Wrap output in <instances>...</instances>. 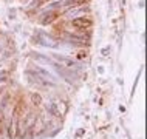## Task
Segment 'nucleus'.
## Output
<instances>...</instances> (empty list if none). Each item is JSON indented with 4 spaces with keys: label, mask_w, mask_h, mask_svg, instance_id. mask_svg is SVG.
<instances>
[{
    "label": "nucleus",
    "mask_w": 147,
    "mask_h": 139,
    "mask_svg": "<svg viewBox=\"0 0 147 139\" xmlns=\"http://www.w3.org/2000/svg\"><path fill=\"white\" fill-rule=\"evenodd\" d=\"M56 107H57V110H59V114H63L65 113V104H63V102H57L56 104Z\"/></svg>",
    "instance_id": "4"
},
{
    "label": "nucleus",
    "mask_w": 147,
    "mask_h": 139,
    "mask_svg": "<svg viewBox=\"0 0 147 139\" xmlns=\"http://www.w3.org/2000/svg\"><path fill=\"white\" fill-rule=\"evenodd\" d=\"M47 2H48V0H34L33 5H36V6H42V5H45Z\"/></svg>",
    "instance_id": "5"
},
{
    "label": "nucleus",
    "mask_w": 147,
    "mask_h": 139,
    "mask_svg": "<svg viewBox=\"0 0 147 139\" xmlns=\"http://www.w3.org/2000/svg\"><path fill=\"white\" fill-rule=\"evenodd\" d=\"M31 97H33V101H34V104H36V105L40 104V96H37V94H33Z\"/></svg>",
    "instance_id": "6"
},
{
    "label": "nucleus",
    "mask_w": 147,
    "mask_h": 139,
    "mask_svg": "<svg viewBox=\"0 0 147 139\" xmlns=\"http://www.w3.org/2000/svg\"><path fill=\"white\" fill-rule=\"evenodd\" d=\"M71 25L74 28H78V30H90V28L93 26V22H91V19H88V17H78V19H73V20H71Z\"/></svg>",
    "instance_id": "1"
},
{
    "label": "nucleus",
    "mask_w": 147,
    "mask_h": 139,
    "mask_svg": "<svg viewBox=\"0 0 147 139\" xmlns=\"http://www.w3.org/2000/svg\"><path fill=\"white\" fill-rule=\"evenodd\" d=\"M87 3H88V0H67L65 6H68V8H78V6L87 5Z\"/></svg>",
    "instance_id": "3"
},
{
    "label": "nucleus",
    "mask_w": 147,
    "mask_h": 139,
    "mask_svg": "<svg viewBox=\"0 0 147 139\" xmlns=\"http://www.w3.org/2000/svg\"><path fill=\"white\" fill-rule=\"evenodd\" d=\"M57 17H59V13H57V11H51V13H47L45 17L42 19V23H43V25H50V23H53Z\"/></svg>",
    "instance_id": "2"
}]
</instances>
